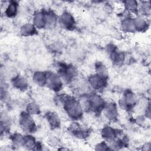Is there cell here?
Masks as SVG:
<instances>
[{"instance_id":"5b68a950","label":"cell","mask_w":151,"mask_h":151,"mask_svg":"<svg viewBox=\"0 0 151 151\" xmlns=\"http://www.w3.org/2000/svg\"><path fill=\"white\" fill-rule=\"evenodd\" d=\"M46 86L54 91H59L62 89L63 82L61 77L52 72H46Z\"/></svg>"},{"instance_id":"30bf717a","label":"cell","mask_w":151,"mask_h":151,"mask_svg":"<svg viewBox=\"0 0 151 151\" xmlns=\"http://www.w3.org/2000/svg\"><path fill=\"white\" fill-rule=\"evenodd\" d=\"M47 123L52 129H58L60 126V120L58 115L54 112L48 111L45 114Z\"/></svg>"},{"instance_id":"4fadbf2b","label":"cell","mask_w":151,"mask_h":151,"mask_svg":"<svg viewBox=\"0 0 151 151\" xmlns=\"http://www.w3.org/2000/svg\"><path fill=\"white\" fill-rule=\"evenodd\" d=\"M18 4L16 1H11L5 9L4 13L8 18L15 17L18 12Z\"/></svg>"},{"instance_id":"cb8c5ba5","label":"cell","mask_w":151,"mask_h":151,"mask_svg":"<svg viewBox=\"0 0 151 151\" xmlns=\"http://www.w3.org/2000/svg\"><path fill=\"white\" fill-rule=\"evenodd\" d=\"M96 150H109L110 149L109 146L104 142H100L96 144Z\"/></svg>"},{"instance_id":"7402d4cb","label":"cell","mask_w":151,"mask_h":151,"mask_svg":"<svg viewBox=\"0 0 151 151\" xmlns=\"http://www.w3.org/2000/svg\"><path fill=\"white\" fill-rule=\"evenodd\" d=\"M27 112L30 115H37L40 113L39 107L35 103H30L27 106Z\"/></svg>"},{"instance_id":"2e32d148","label":"cell","mask_w":151,"mask_h":151,"mask_svg":"<svg viewBox=\"0 0 151 151\" xmlns=\"http://www.w3.org/2000/svg\"><path fill=\"white\" fill-rule=\"evenodd\" d=\"M46 72L37 71L34 74L32 77L34 82L40 86H44L46 85Z\"/></svg>"},{"instance_id":"9c48e42d","label":"cell","mask_w":151,"mask_h":151,"mask_svg":"<svg viewBox=\"0 0 151 151\" xmlns=\"http://www.w3.org/2000/svg\"><path fill=\"white\" fill-rule=\"evenodd\" d=\"M119 131V129L116 130L111 126H106L101 130V136L106 140L108 141V142L110 143L113 142L117 136H119L120 134V133L118 132Z\"/></svg>"},{"instance_id":"ba28073f","label":"cell","mask_w":151,"mask_h":151,"mask_svg":"<svg viewBox=\"0 0 151 151\" xmlns=\"http://www.w3.org/2000/svg\"><path fill=\"white\" fill-rule=\"evenodd\" d=\"M104 116L110 120L115 121L119 116V111L116 104L114 103H109L106 104L103 109Z\"/></svg>"},{"instance_id":"6da1fadb","label":"cell","mask_w":151,"mask_h":151,"mask_svg":"<svg viewBox=\"0 0 151 151\" xmlns=\"http://www.w3.org/2000/svg\"><path fill=\"white\" fill-rule=\"evenodd\" d=\"M67 114L73 120H79L83 116V108L80 103L74 98L65 95L61 98Z\"/></svg>"},{"instance_id":"3957f363","label":"cell","mask_w":151,"mask_h":151,"mask_svg":"<svg viewBox=\"0 0 151 151\" xmlns=\"http://www.w3.org/2000/svg\"><path fill=\"white\" fill-rule=\"evenodd\" d=\"M58 73L60 77L66 82H70L77 76L76 68L71 64L60 63L58 65Z\"/></svg>"},{"instance_id":"5bb4252c","label":"cell","mask_w":151,"mask_h":151,"mask_svg":"<svg viewBox=\"0 0 151 151\" xmlns=\"http://www.w3.org/2000/svg\"><path fill=\"white\" fill-rule=\"evenodd\" d=\"M24 146L28 149H40L39 147L41 145L38 142H37L35 138L30 135L24 136Z\"/></svg>"},{"instance_id":"d6986e66","label":"cell","mask_w":151,"mask_h":151,"mask_svg":"<svg viewBox=\"0 0 151 151\" xmlns=\"http://www.w3.org/2000/svg\"><path fill=\"white\" fill-rule=\"evenodd\" d=\"M11 140L12 145L15 147L24 146V136L18 133H15L11 136Z\"/></svg>"},{"instance_id":"7a4b0ae2","label":"cell","mask_w":151,"mask_h":151,"mask_svg":"<svg viewBox=\"0 0 151 151\" xmlns=\"http://www.w3.org/2000/svg\"><path fill=\"white\" fill-rule=\"evenodd\" d=\"M88 110H91L95 113H100L103 110L106 104L104 99L96 93L90 94L86 97Z\"/></svg>"},{"instance_id":"7c38bea8","label":"cell","mask_w":151,"mask_h":151,"mask_svg":"<svg viewBox=\"0 0 151 151\" xmlns=\"http://www.w3.org/2000/svg\"><path fill=\"white\" fill-rule=\"evenodd\" d=\"M12 82L14 87L17 90L23 91L26 90L28 87V84L27 80L21 76L18 75L14 77L12 80Z\"/></svg>"},{"instance_id":"8fae6325","label":"cell","mask_w":151,"mask_h":151,"mask_svg":"<svg viewBox=\"0 0 151 151\" xmlns=\"http://www.w3.org/2000/svg\"><path fill=\"white\" fill-rule=\"evenodd\" d=\"M34 25L38 28H43L47 25L44 12L41 11L36 12L33 17Z\"/></svg>"},{"instance_id":"e0dca14e","label":"cell","mask_w":151,"mask_h":151,"mask_svg":"<svg viewBox=\"0 0 151 151\" xmlns=\"http://www.w3.org/2000/svg\"><path fill=\"white\" fill-rule=\"evenodd\" d=\"M122 28L123 30L127 32H133L135 31L133 19L130 18H124L122 22Z\"/></svg>"},{"instance_id":"9a60e30c","label":"cell","mask_w":151,"mask_h":151,"mask_svg":"<svg viewBox=\"0 0 151 151\" xmlns=\"http://www.w3.org/2000/svg\"><path fill=\"white\" fill-rule=\"evenodd\" d=\"M20 33L22 35L27 37L35 34L37 33V31L34 24L27 23L23 25L21 28Z\"/></svg>"},{"instance_id":"ac0fdd59","label":"cell","mask_w":151,"mask_h":151,"mask_svg":"<svg viewBox=\"0 0 151 151\" xmlns=\"http://www.w3.org/2000/svg\"><path fill=\"white\" fill-rule=\"evenodd\" d=\"M133 22L136 30L142 31L145 30L147 28V20L141 17H138L134 18Z\"/></svg>"},{"instance_id":"603a6c76","label":"cell","mask_w":151,"mask_h":151,"mask_svg":"<svg viewBox=\"0 0 151 151\" xmlns=\"http://www.w3.org/2000/svg\"><path fill=\"white\" fill-rule=\"evenodd\" d=\"M140 9L141 11V12L144 15H147L150 14V4L148 2H144L142 3V5H140Z\"/></svg>"},{"instance_id":"8992f818","label":"cell","mask_w":151,"mask_h":151,"mask_svg":"<svg viewBox=\"0 0 151 151\" xmlns=\"http://www.w3.org/2000/svg\"><path fill=\"white\" fill-rule=\"evenodd\" d=\"M59 23L63 28L68 30H72L76 26V21L73 15L67 11L62 12L59 18Z\"/></svg>"},{"instance_id":"277c9868","label":"cell","mask_w":151,"mask_h":151,"mask_svg":"<svg viewBox=\"0 0 151 151\" xmlns=\"http://www.w3.org/2000/svg\"><path fill=\"white\" fill-rule=\"evenodd\" d=\"M19 125L22 130L27 133H34L36 130V123L33 117L25 111L19 116Z\"/></svg>"},{"instance_id":"44dd1931","label":"cell","mask_w":151,"mask_h":151,"mask_svg":"<svg viewBox=\"0 0 151 151\" xmlns=\"http://www.w3.org/2000/svg\"><path fill=\"white\" fill-rule=\"evenodd\" d=\"M95 70L96 71V74L102 76L103 77H107V70L106 67L104 64L98 62L95 64Z\"/></svg>"},{"instance_id":"ffe728a7","label":"cell","mask_w":151,"mask_h":151,"mask_svg":"<svg viewBox=\"0 0 151 151\" xmlns=\"http://www.w3.org/2000/svg\"><path fill=\"white\" fill-rule=\"evenodd\" d=\"M124 7L127 11L131 13H136L137 11V2L135 1H126L124 2Z\"/></svg>"},{"instance_id":"52a82bcc","label":"cell","mask_w":151,"mask_h":151,"mask_svg":"<svg viewBox=\"0 0 151 151\" xmlns=\"http://www.w3.org/2000/svg\"><path fill=\"white\" fill-rule=\"evenodd\" d=\"M88 82L93 88L96 90H101L107 84V77L97 74L90 75L88 78Z\"/></svg>"}]
</instances>
